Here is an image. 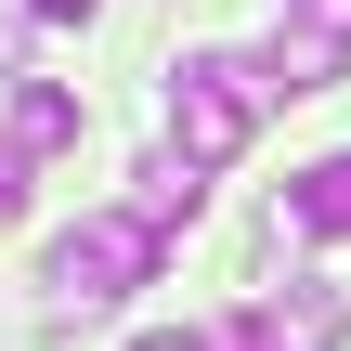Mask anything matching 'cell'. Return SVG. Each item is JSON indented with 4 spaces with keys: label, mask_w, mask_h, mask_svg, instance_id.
Here are the masks:
<instances>
[{
    "label": "cell",
    "mask_w": 351,
    "mask_h": 351,
    "mask_svg": "<svg viewBox=\"0 0 351 351\" xmlns=\"http://www.w3.org/2000/svg\"><path fill=\"white\" fill-rule=\"evenodd\" d=\"M26 13H39V26H91L104 0H26Z\"/></svg>",
    "instance_id": "obj_8"
},
{
    "label": "cell",
    "mask_w": 351,
    "mask_h": 351,
    "mask_svg": "<svg viewBox=\"0 0 351 351\" xmlns=\"http://www.w3.org/2000/svg\"><path fill=\"white\" fill-rule=\"evenodd\" d=\"M0 130H13L26 156H65V143H78V91H65V78H13V117H0Z\"/></svg>",
    "instance_id": "obj_5"
},
{
    "label": "cell",
    "mask_w": 351,
    "mask_h": 351,
    "mask_svg": "<svg viewBox=\"0 0 351 351\" xmlns=\"http://www.w3.org/2000/svg\"><path fill=\"white\" fill-rule=\"evenodd\" d=\"M130 351H208V339H195V326H143Z\"/></svg>",
    "instance_id": "obj_9"
},
{
    "label": "cell",
    "mask_w": 351,
    "mask_h": 351,
    "mask_svg": "<svg viewBox=\"0 0 351 351\" xmlns=\"http://www.w3.org/2000/svg\"><path fill=\"white\" fill-rule=\"evenodd\" d=\"M261 104H274L261 52H182V65H169V143H182L195 169H234L247 130H261Z\"/></svg>",
    "instance_id": "obj_1"
},
{
    "label": "cell",
    "mask_w": 351,
    "mask_h": 351,
    "mask_svg": "<svg viewBox=\"0 0 351 351\" xmlns=\"http://www.w3.org/2000/svg\"><path fill=\"white\" fill-rule=\"evenodd\" d=\"M156 247H169V234H156L143 208H91V221L52 234V300H65V313H104V300H130V287L156 274Z\"/></svg>",
    "instance_id": "obj_2"
},
{
    "label": "cell",
    "mask_w": 351,
    "mask_h": 351,
    "mask_svg": "<svg viewBox=\"0 0 351 351\" xmlns=\"http://www.w3.org/2000/svg\"><path fill=\"white\" fill-rule=\"evenodd\" d=\"M195 195H208V169H195L182 143H156V156H143V182H130V208H143L156 234H169V221H195Z\"/></svg>",
    "instance_id": "obj_6"
},
{
    "label": "cell",
    "mask_w": 351,
    "mask_h": 351,
    "mask_svg": "<svg viewBox=\"0 0 351 351\" xmlns=\"http://www.w3.org/2000/svg\"><path fill=\"white\" fill-rule=\"evenodd\" d=\"M339 65H351V0H287V13H274L261 78H274V91H326Z\"/></svg>",
    "instance_id": "obj_3"
},
{
    "label": "cell",
    "mask_w": 351,
    "mask_h": 351,
    "mask_svg": "<svg viewBox=\"0 0 351 351\" xmlns=\"http://www.w3.org/2000/svg\"><path fill=\"white\" fill-rule=\"evenodd\" d=\"M13 208H26V143L0 130V221H13Z\"/></svg>",
    "instance_id": "obj_7"
},
{
    "label": "cell",
    "mask_w": 351,
    "mask_h": 351,
    "mask_svg": "<svg viewBox=\"0 0 351 351\" xmlns=\"http://www.w3.org/2000/svg\"><path fill=\"white\" fill-rule=\"evenodd\" d=\"M274 234H351V156H313L274 208Z\"/></svg>",
    "instance_id": "obj_4"
}]
</instances>
